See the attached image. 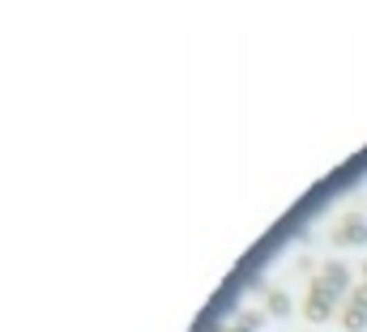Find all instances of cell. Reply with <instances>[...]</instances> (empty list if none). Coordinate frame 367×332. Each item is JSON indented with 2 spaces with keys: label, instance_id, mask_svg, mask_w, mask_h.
Instances as JSON below:
<instances>
[{
  "label": "cell",
  "instance_id": "7a4b0ae2",
  "mask_svg": "<svg viewBox=\"0 0 367 332\" xmlns=\"http://www.w3.org/2000/svg\"><path fill=\"white\" fill-rule=\"evenodd\" d=\"M346 328H350V332L367 328V286H359L355 298H350V306H346Z\"/></svg>",
  "mask_w": 367,
  "mask_h": 332
},
{
  "label": "cell",
  "instance_id": "6da1fadb",
  "mask_svg": "<svg viewBox=\"0 0 367 332\" xmlns=\"http://www.w3.org/2000/svg\"><path fill=\"white\" fill-rule=\"evenodd\" d=\"M329 311H333V294L316 281L312 286V294H308V302H303V315L312 320V324H321V320H329Z\"/></svg>",
  "mask_w": 367,
  "mask_h": 332
},
{
  "label": "cell",
  "instance_id": "5b68a950",
  "mask_svg": "<svg viewBox=\"0 0 367 332\" xmlns=\"http://www.w3.org/2000/svg\"><path fill=\"white\" fill-rule=\"evenodd\" d=\"M286 306H290V302H286V294H278V290L269 294V311H274V315H286Z\"/></svg>",
  "mask_w": 367,
  "mask_h": 332
},
{
  "label": "cell",
  "instance_id": "3957f363",
  "mask_svg": "<svg viewBox=\"0 0 367 332\" xmlns=\"http://www.w3.org/2000/svg\"><path fill=\"white\" fill-rule=\"evenodd\" d=\"M346 281H350V277H346V268H341V264H325V273H321V286H325L333 298H337L341 290H346Z\"/></svg>",
  "mask_w": 367,
  "mask_h": 332
},
{
  "label": "cell",
  "instance_id": "8992f818",
  "mask_svg": "<svg viewBox=\"0 0 367 332\" xmlns=\"http://www.w3.org/2000/svg\"><path fill=\"white\" fill-rule=\"evenodd\" d=\"M363 277H367V264H363ZM363 286H367V281H363Z\"/></svg>",
  "mask_w": 367,
  "mask_h": 332
},
{
  "label": "cell",
  "instance_id": "277c9868",
  "mask_svg": "<svg viewBox=\"0 0 367 332\" xmlns=\"http://www.w3.org/2000/svg\"><path fill=\"white\" fill-rule=\"evenodd\" d=\"M363 239H367V226L363 222H346V226L337 230V243H363Z\"/></svg>",
  "mask_w": 367,
  "mask_h": 332
}]
</instances>
